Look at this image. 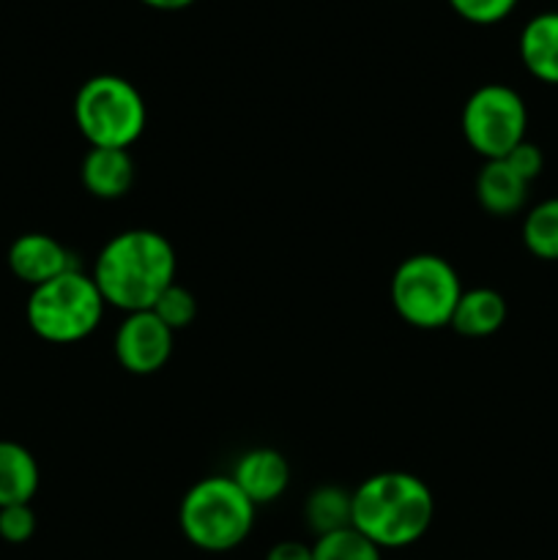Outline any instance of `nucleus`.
<instances>
[{
  "label": "nucleus",
  "mask_w": 558,
  "mask_h": 560,
  "mask_svg": "<svg viewBox=\"0 0 558 560\" xmlns=\"http://www.w3.org/2000/svg\"><path fill=\"white\" fill-rule=\"evenodd\" d=\"M175 271L178 260L170 238L156 230L131 228L102 246L91 277L104 304L120 312H142L175 282Z\"/></svg>",
  "instance_id": "nucleus-1"
},
{
  "label": "nucleus",
  "mask_w": 558,
  "mask_h": 560,
  "mask_svg": "<svg viewBox=\"0 0 558 560\" xmlns=\"http://www.w3.org/2000/svg\"><path fill=\"white\" fill-rule=\"evenodd\" d=\"M435 498L425 479L383 470L353 490V528L381 550H403L430 530Z\"/></svg>",
  "instance_id": "nucleus-2"
},
{
  "label": "nucleus",
  "mask_w": 558,
  "mask_h": 560,
  "mask_svg": "<svg viewBox=\"0 0 558 560\" xmlns=\"http://www.w3.org/2000/svg\"><path fill=\"white\" fill-rule=\"evenodd\" d=\"M257 506L230 476H206L181 498L178 525L184 539L202 552H230L255 528Z\"/></svg>",
  "instance_id": "nucleus-3"
},
{
  "label": "nucleus",
  "mask_w": 558,
  "mask_h": 560,
  "mask_svg": "<svg viewBox=\"0 0 558 560\" xmlns=\"http://www.w3.org/2000/svg\"><path fill=\"white\" fill-rule=\"evenodd\" d=\"M104 299L91 273L71 268L31 290L25 317L38 339L71 345L88 339L104 317Z\"/></svg>",
  "instance_id": "nucleus-4"
},
{
  "label": "nucleus",
  "mask_w": 558,
  "mask_h": 560,
  "mask_svg": "<svg viewBox=\"0 0 558 560\" xmlns=\"http://www.w3.org/2000/svg\"><path fill=\"white\" fill-rule=\"evenodd\" d=\"M74 124L91 148L129 151L146 131V98L126 77L96 74L77 91Z\"/></svg>",
  "instance_id": "nucleus-5"
},
{
  "label": "nucleus",
  "mask_w": 558,
  "mask_h": 560,
  "mask_svg": "<svg viewBox=\"0 0 558 560\" xmlns=\"http://www.w3.org/2000/svg\"><path fill=\"white\" fill-rule=\"evenodd\" d=\"M463 295L460 273L449 260L432 252L410 255L394 268L392 304L408 326L435 331L452 323Z\"/></svg>",
  "instance_id": "nucleus-6"
},
{
  "label": "nucleus",
  "mask_w": 558,
  "mask_h": 560,
  "mask_svg": "<svg viewBox=\"0 0 558 560\" xmlns=\"http://www.w3.org/2000/svg\"><path fill=\"white\" fill-rule=\"evenodd\" d=\"M463 137L470 151L485 162L503 159L514 145H520L528 131V107L514 88L501 82H487L476 88L463 107Z\"/></svg>",
  "instance_id": "nucleus-7"
},
{
  "label": "nucleus",
  "mask_w": 558,
  "mask_h": 560,
  "mask_svg": "<svg viewBox=\"0 0 558 560\" xmlns=\"http://www.w3.org/2000/svg\"><path fill=\"white\" fill-rule=\"evenodd\" d=\"M175 334L151 310L126 312L115 328L113 350L118 364L131 375H153L173 355Z\"/></svg>",
  "instance_id": "nucleus-8"
},
{
  "label": "nucleus",
  "mask_w": 558,
  "mask_h": 560,
  "mask_svg": "<svg viewBox=\"0 0 558 560\" xmlns=\"http://www.w3.org/2000/svg\"><path fill=\"white\" fill-rule=\"evenodd\" d=\"M5 262L20 282L31 284V290L71 268H80L69 246L47 233H22L20 238L11 241Z\"/></svg>",
  "instance_id": "nucleus-9"
},
{
  "label": "nucleus",
  "mask_w": 558,
  "mask_h": 560,
  "mask_svg": "<svg viewBox=\"0 0 558 560\" xmlns=\"http://www.w3.org/2000/svg\"><path fill=\"white\" fill-rule=\"evenodd\" d=\"M230 479L255 506H266L284 495L290 485V465L277 448H249L233 465Z\"/></svg>",
  "instance_id": "nucleus-10"
},
{
  "label": "nucleus",
  "mask_w": 558,
  "mask_h": 560,
  "mask_svg": "<svg viewBox=\"0 0 558 560\" xmlns=\"http://www.w3.org/2000/svg\"><path fill=\"white\" fill-rule=\"evenodd\" d=\"M80 180L98 200H118L135 184V159L124 148H88Z\"/></svg>",
  "instance_id": "nucleus-11"
},
{
  "label": "nucleus",
  "mask_w": 558,
  "mask_h": 560,
  "mask_svg": "<svg viewBox=\"0 0 558 560\" xmlns=\"http://www.w3.org/2000/svg\"><path fill=\"white\" fill-rule=\"evenodd\" d=\"M520 60L534 80L558 85V11L531 16L520 31Z\"/></svg>",
  "instance_id": "nucleus-12"
},
{
  "label": "nucleus",
  "mask_w": 558,
  "mask_h": 560,
  "mask_svg": "<svg viewBox=\"0 0 558 560\" xmlns=\"http://www.w3.org/2000/svg\"><path fill=\"white\" fill-rule=\"evenodd\" d=\"M528 180L520 178L507 159H490L476 175V200L492 217H514L528 200Z\"/></svg>",
  "instance_id": "nucleus-13"
},
{
  "label": "nucleus",
  "mask_w": 558,
  "mask_h": 560,
  "mask_svg": "<svg viewBox=\"0 0 558 560\" xmlns=\"http://www.w3.org/2000/svg\"><path fill=\"white\" fill-rule=\"evenodd\" d=\"M507 299L492 288L463 290L449 326L468 339H485L507 323Z\"/></svg>",
  "instance_id": "nucleus-14"
},
{
  "label": "nucleus",
  "mask_w": 558,
  "mask_h": 560,
  "mask_svg": "<svg viewBox=\"0 0 558 560\" xmlns=\"http://www.w3.org/2000/svg\"><path fill=\"white\" fill-rule=\"evenodd\" d=\"M42 470L36 457L16 441H0V509L31 503L38 492Z\"/></svg>",
  "instance_id": "nucleus-15"
},
{
  "label": "nucleus",
  "mask_w": 558,
  "mask_h": 560,
  "mask_svg": "<svg viewBox=\"0 0 558 560\" xmlns=\"http://www.w3.org/2000/svg\"><path fill=\"white\" fill-rule=\"evenodd\" d=\"M306 528L315 536L334 534L353 525V492L337 485H323L310 492L304 503Z\"/></svg>",
  "instance_id": "nucleus-16"
},
{
  "label": "nucleus",
  "mask_w": 558,
  "mask_h": 560,
  "mask_svg": "<svg viewBox=\"0 0 558 560\" xmlns=\"http://www.w3.org/2000/svg\"><path fill=\"white\" fill-rule=\"evenodd\" d=\"M523 244L539 260H558V197H547L525 213Z\"/></svg>",
  "instance_id": "nucleus-17"
},
{
  "label": "nucleus",
  "mask_w": 558,
  "mask_h": 560,
  "mask_svg": "<svg viewBox=\"0 0 558 560\" xmlns=\"http://www.w3.org/2000/svg\"><path fill=\"white\" fill-rule=\"evenodd\" d=\"M312 560H383V550L350 525V528L317 536L312 545Z\"/></svg>",
  "instance_id": "nucleus-18"
},
{
  "label": "nucleus",
  "mask_w": 558,
  "mask_h": 560,
  "mask_svg": "<svg viewBox=\"0 0 558 560\" xmlns=\"http://www.w3.org/2000/svg\"><path fill=\"white\" fill-rule=\"evenodd\" d=\"M153 315L170 328V331H184L195 323L197 317V299L191 295V290H186L184 284L173 282L151 306Z\"/></svg>",
  "instance_id": "nucleus-19"
},
{
  "label": "nucleus",
  "mask_w": 558,
  "mask_h": 560,
  "mask_svg": "<svg viewBox=\"0 0 558 560\" xmlns=\"http://www.w3.org/2000/svg\"><path fill=\"white\" fill-rule=\"evenodd\" d=\"M518 3L520 0H449V5L463 20L474 22V25H496V22H503L518 9Z\"/></svg>",
  "instance_id": "nucleus-20"
},
{
  "label": "nucleus",
  "mask_w": 558,
  "mask_h": 560,
  "mask_svg": "<svg viewBox=\"0 0 558 560\" xmlns=\"http://www.w3.org/2000/svg\"><path fill=\"white\" fill-rule=\"evenodd\" d=\"M36 534V512L31 503H14L0 509V539L9 545H25Z\"/></svg>",
  "instance_id": "nucleus-21"
},
{
  "label": "nucleus",
  "mask_w": 558,
  "mask_h": 560,
  "mask_svg": "<svg viewBox=\"0 0 558 560\" xmlns=\"http://www.w3.org/2000/svg\"><path fill=\"white\" fill-rule=\"evenodd\" d=\"M503 159H507L509 167H512L520 178L528 180V184H534L542 175V170H545V153H542V148L531 140H523L520 145H514Z\"/></svg>",
  "instance_id": "nucleus-22"
},
{
  "label": "nucleus",
  "mask_w": 558,
  "mask_h": 560,
  "mask_svg": "<svg viewBox=\"0 0 558 560\" xmlns=\"http://www.w3.org/2000/svg\"><path fill=\"white\" fill-rule=\"evenodd\" d=\"M266 560H312V547L304 541L284 539L266 552Z\"/></svg>",
  "instance_id": "nucleus-23"
},
{
  "label": "nucleus",
  "mask_w": 558,
  "mask_h": 560,
  "mask_svg": "<svg viewBox=\"0 0 558 560\" xmlns=\"http://www.w3.org/2000/svg\"><path fill=\"white\" fill-rule=\"evenodd\" d=\"M140 3L151 5V9H159V11H181V9H189L195 0H140Z\"/></svg>",
  "instance_id": "nucleus-24"
}]
</instances>
